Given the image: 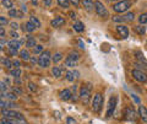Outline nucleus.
<instances>
[{"instance_id":"obj_45","label":"nucleus","mask_w":147,"mask_h":124,"mask_svg":"<svg viewBox=\"0 0 147 124\" xmlns=\"http://www.w3.org/2000/svg\"><path fill=\"white\" fill-rule=\"evenodd\" d=\"M0 37H1V38L5 37V30H4V26L0 27Z\"/></svg>"},{"instance_id":"obj_12","label":"nucleus","mask_w":147,"mask_h":124,"mask_svg":"<svg viewBox=\"0 0 147 124\" xmlns=\"http://www.w3.org/2000/svg\"><path fill=\"white\" fill-rule=\"evenodd\" d=\"M7 44H9V48L18 49L22 44H24V41H22V39H12V41H10V42H9Z\"/></svg>"},{"instance_id":"obj_26","label":"nucleus","mask_w":147,"mask_h":124,"mask_svg":"<svg viewBox=\"0 0 147 124\" xmlns=\"http://www.w3.org/2000/svg\"><path fill=\"white\" fill-rule=\"evenodd\" d=\"M37 28V27L32 24L31 21H28V22H26V25H25V30L27 31V32H33L34 30Z\"/></svg>"},{"instance_id":"obj_32","label":"nucleus","mask_w":147,"mask_h":124,"mask_svg":"<svg viewBox=\"0 0 147 124\" xmlns=\"http://www.w3.org/2000/svg\"><path fill=\"white\" fill-rule=\"evenodd\" d=\"M63 59V54L61 53H55L54 56H53V62L55 63V64H58L59 62H60Z\"/></svg>"},{"instance_id":"obj_1","label":"nucleus","mask_w":147,"mask_h":124,"mask_svg":"<svg viewBox=\"0 0 147 124\" xmlns=\"http://www.w3.org/2000/svg\"><path fill=\"white\" fill-rule=\"evenodd\" d=\"M91 89L92 86L91 84H82V86L80 87V100L84 104H88L90 98H91Z\"/></svg>"},{"instance_id":"obj_9","label":"nucleus","mask_w":147,"mask_h":124,"mask_svg":"<svg viewBox=\"0 0 147 124\" xmlns=\"http://www.w3.org/2000/svg\"><path fill=\"white\" fill-rule=\"evenodd\" d=\"M50 25H52V27H54V28H58V27L65 25V19H64V17H61V16H57L55 19L52 20Z\"/></svg>"},{"instance_id":"obj_13","label":"nucleus","mask_w":147,"mask_h":124,"mask_svg":"<svg viewBox=\"0 0 147 124\" xmlns=\"http://www.w3.org/2000/svg\"><path fill=\"white\" fill-rule=\"evenodd\" d=\"M139 116L141 117V119H142V122H145V123H147V108L145 107V106H140L139 107Z\"/></svg>"},{"instance_id":"obj_37","label":"nucleus","mask_w":147,"mask_h":124,"mask_svg":"<svg viewBox=\"0 0 147 124\" xmlns=\"http://www.w3.org/2000/svg\"><path fill=\"white\" fill-rule=\"evenodd\" d=\"M27 87H28V90L31 91V92H36L37 91V86H36V84H33V82H28Z\"/></svg>"},{"instance_id":"obj_24","label":"nucleus","mask_w":147,"mask_h":124,"mask_svg":"<svg viewBox=\"0 0 147 124\" xmlns=\"http://www.w3.org/2000/svg\"><path fill=\"white\" fill-rule=\"evenodd\" d=\"M1 5L5 7V9H9V10H11L12 6H13V3L11 0H1Z\"/></svg>"},{"instance_id":"obj_8","label":"nucleus","mask_w":147,"mask_h":124,"mask_svg":"<svg viewBox=\"0 0 147 124\" xmlns=\"http://www.w3.org/2000/svg\"><path fill=\"white\" fill-rule=\"evenodd\" d=\"M59 97H60L63 101H70L74 97V94H72V91L70 89H64V90L60 91Z\"/></svg>"},{"instance_id":"obj_7","label":"nucleus","mask_w":147,"mask_h":124,"mask_svg":"<svg viewBox=\"0 0 147 124\" xmlns=\"http://www.w3.org/2000/svg\"><path fill=\"white\" fill-rule=\"evenodd\" d=\"M131 75H132V77H134L136 81H139V82H147L146 73L140 70V69H134V70L131 71Z\"/></svg>"},{"instance_id":"obj_6","label":"nucleus","mask_w":147,"mask_h":124,"mask_svg":"<svg viewBox=\"0 0 147 124\" xmlns=\"http://www.w3.org/2000/svg\"><path fill=\"white\" fill-rule=\"evenodd\" d=\"M94 10L97 12L98 16H102V17H108L109 16V12L107 10V7L103 5L102 1H99V0H96L94 1Z\"/></svg>"},{"instance_id":"obj_47","label":"nucleus","mask_w":147,"mask_h":124,"mask_svg":"<svg viewBox=\"0 0 147 124\" xmlns=\"http://www.w3.org/2000/svg\"><path fill=\"white\" fill-rule=\"evenodd\" d=\"M5 43H6V42H5V39H4V38H1V41H0V48L3 49L4 47H5Z\"/></svg>"},{"instance_id":"obj_4","label":"nucleus","mask_w":147,"mask_h":124,"mask_svg":"<svg viewBox=\"0 0 147 124\" xmlns=\"http://www.w3.org/2000/svg\"><path fill=\"white\" fill-rule=\"evenodd\" d=\"M102 106H103V96L102 94H96L93 101H92V107H93V111L96 113H99L100 109H102Z\"/></svg>"},{"instance_id":"obj_53","label":"nucleus","mask_w":147,"mask_h":124,"mask_svg":"<svg viewBox=\"0 0 147 124\" xmlns=\"http://www.w3.org/2000/svg\"><path fill=\"white\" fill-rule=\"evenodd\" d=\"M110 1H119V0H110Z\"/></svg>"},{"instance_id":"obj_17","label":"nucleus","mask_w":147,"mask_h":124,"mask_svg":"<svg viewBox=\"0 0 147 124\" xmlns=\"http://www.w3.org/2000/svg\"><path fill=\"white\" fill-rule=\"evenodd\" d=\"M1 63H3V65L5 66L6 69H9V70H11V68L13 66V62L10 60V58H3Z\"/></svg>"},{"instance_id":"obj_10","label":"nucleus","mask_w":147,"mask_h":124,"mask_svg":"<svg viewBox=\"0 0 147 124\" xmlns=\"http://www.w3.org/2000/svg\"><path fill=\"white\" fill-rule=\"evenodd\" d=\"M117 31H118V33L123 38H127L129 37V28H127V26L118 25L117 26Z\"/></svg>"},{"instance_id":"obj_29","label":"nucleus","mask_w":147,"mask_h":124,"mask_svg":"<svg viewBox=\"0 0 147 124\" xmlns=\"http://www.w3.org/2000/svg\"><path fill=\"white\" fill-rule=\"evenodd\" d=\"M30 21H31L32 24H33V25L37 27V28H39V27H40V21H39L38 19H37L36 16H31V17H30Z\"/></svg>"},{"instance_id":"obj_39","label":"nucleus","mask_w":147,"mask_h":124,"mask_svg":"<svg viewBox=\"0 0 147 124\" xmlns=\"http://www.w3.org/2000/svg\"><path fill=\"white\" fill-rule=\"evenodd\" d=\"M9 54H10V56H17V49L9 48Z\"/></svg>"},{"instance_id":"obj_15","label":"nucleus","mask_w":147,"mask_h":124,"mask_svg":"<svg viewBox=\"0 0 147 124\" xmlns=\"http://www.w3.org/2000/svg\"><path fill=\"white\" fill-rule=\"evenodd\" d=\"M52 74L54 77H61L63 74H64V71H63V69L60 66H54L52 69Z\"/></svg>"},{"instance_id":"obj_49","label":"nucleus","mask_w":147,"mask_h":124,"mask_svg":"<svg viewBox=\"0 0 147 124\" xmlns=\"http://www.w3.org/2000/svg\"><path fill=\"white\" fill-rule=\"evenodd\" d=\"M15 84L16 85H21V77H15Z\"/></svg>"},{"instance_id":"obj_50","label":"nucleus","mask_w":147,"mask_h":124,"mask_svg":"<svg viewBox=\"0 0 147 124\" xmlns=\"http://www.w3.org/2000/svg\"><path fill=\"white\" fill-rule=\"evenodd\" d=\"M67 124H75V119H72V118H67Z\"/></svg>"},{"instance_id":"obj_25","label":"nucleus","mask_w":147,"mask_h":124,"mask_svg":"<svg viewBox=\"0 0 147 124\" xmlns=\"http://www.w3.org/2000/svg\"><path fill=\"white\" fill-rule=\"evenodd\" d=\"M67 58L71 59V60H74V62H79V60H80V54L76 53V52H71V53L67 56Z\"/></svg>"},{"instance_id":"obj_30","label":"nucleus","mask_w":147,"mask_h":124,"mask_svg":"<svg viewBox=\"0 0 147 124\" xmlns=\"http://www.w3.org/2000/svg\"><path fill=\"white\" fill-rule=\"evenodd\" d=\"M139 22L141 25H145V24H147V12H145V14H141V15L139 16Z\"/></svg>"},{"instance_id":"obj_3","label":"nucleus","mask_w":147,"mask_h":124,"mask_svg":"<svg viewBox=\"0 0 147 124\" xmlns=\"http://www.w3.org/2000/svg\"><path fill=\"white\" fill-rule=\"evenodd\" d=\"M50 54L49 50H44L42 54H39V58H38V65L40 68H48L50 65Z\"/></svg>"},{"instance_id":"obj_38","label":"nucleus","mask_w":147,"mask_h":124,"mask_svg":"<svg viewBox=\"0 0 147 124\" xmlns=\"http://www.w3.org/2000/svg\"><path fill=\"white\" fill-rule=\"evenodd\" d=\"M12 92H15L16 95H22V90H21V87H18V86H15V87H12Z\"/></svg>"},{"instance_id":"obj_52","label":"nucleus","mask_w":147,"mask_h":124,"mask_svg":"<svg viewBox=\"0 0 147 124\" xmlns=\"http://www.w3.org/2000/svg\"><path fill=\"white\" fill-rule=\"evenodd\" d=\"M31 1H32L33 5H37V4H38V0H31Z\"/></svg>"},{"instance_id":"obj_43","label":"nucleus","mask_w":147,"mask_h":124,"mask_svg":"<svg viewBox=\"0 0 147 124\" xmlns=\"http://www.w3.org/2000/svg\"><path fill=\"white\" fill-rule=\"evenodd\" d=\"M0 24H1L0 26H5L7 24V20L5 19V17H0Z\"/></svg>"},{"instance_id":"obj_18","label":"nucleus","mask_w":147,"mask_h":124,"mask_svg":"<svg viewBox=\"0 0 147 124\" xmlns=\"http://www.w3.org/2000/svg\"><path fill=\"white\" fill-rule=\"evenodd\" d=\"M74 30H75L76 32H84V30H85V25H84V22H81V21H76L75 24H74Z\"/></svg>"},{"instance_id":"obj_14","label":"nucleus","mask_w":147,"mask_h":124,"mask_svg":"<svg viewBox=\"0 0 147 124\" xmlns=\"http://www.w3.org/2000/svg\"><path fill=\"white\" fill-rule=\"evenodd\" d=\"M82 5L87 11H92L94 9V1L93 0H82Z\"/></svg>"},{"instance_id":"obj_28","label":"nucleus","mask_w":147,"mask_h":124,"mask_svg":"<svg viewBox=\"0 0 147 124\" xmlns=\"http://www.w3.org/2000/svg\"><path fill=\"white\" fill-rule=\"evenodd\" d=\"M134 31L136 32V33H139V35H145L146 28H145V26H135Z\"/></svg>"},{"instance_id":"obj_21","label":"nucleus","mask_w":147,"mask_h":124,"mask_svg":"<svg viewBox=\"0 0 147 124\" xmlns=\"http://www.w3.org/2000/svg\"><path fill=\"white\" fill-rule=\"evenodd\" d=\"M0 124H17V122H16V119L7 118V117H3L1 121H0Z\"/></svg>"},{"instance_id":"obj_34","label":"nucleus","mask_w":147,"mask_h":124,"mask_svg":"<svg viewBox=\"0 0 147 124\" xmlns=\"http://www.w3.org/2000/svg\"><path fill=\"white\" fill-rule=\"evenodd\" d=\"M9 87H10V86H9L4 80L0 82V89H1V92H6V90L9 89Z\"/></svg>"},{"instance_id":"obj_44","label":"nucleus","mask_w":147,"mask_h":124,"mask_svg":"<svg viewBox=\"0 0 147 124\" xmlns=\"http://www.w3.org/2000/svg\"><path fill=\"white\" fill-rule=\"evenodd\" d=\"M13 68H21V62L20 60H13Z\"/></svg>"},{"instance_id":"obj_41","label":"nucleus","mask_w":147,"mask_h":124,"mask_svg":"<svg viewBox=\"0 0 147 124\" xmlns=\"http://www.w3.org/2000/svg\"><path fill=\"white\" fill-rule=\"evenodd\" d=\"M10 35H11V37H12V38H15V39L18 38V33H17L16 31H10Z\"/></svg>"},{"instance_id":"obj_40","label":"nucleus","mask_w":147,"mask_h":124,"mask_svg":"<svg viewBox=\"0 0 147 124\" xmlns=\"http://www.w3.org/2000/svg\"><path fill=\"white\" fill-rule=\"evenodd\" d=\"M10 27L12 28V31H16V30H18V24H16V22H11Z\"/></svg>"},{"instance_id":"obj_11","label":"nucleus","mask_w":147,"mask_h":124,"mask_svg":"<svg viewBox=\"0 0 147 124\" xmlns=\"http://www.w3.org/2000/svg\"><path fill=\"white\" fill-rule=\"evenodd\" d=\"M125 114H126L125 117H126L127 121H135L136 116H137L136 112L134 111V108H132V107H127V108L125 109Z\"/></svg>"},{"instance_id":"obj_51","label":"nucleus","mask_w":147,"mask_h":124,"mask_svg":"<svg viewBox=\"0 0 147 124\" xmlns=\"http://www.w3.org/2000/svg\"><path fill=\"white\" fill-rule=\"evenodd\" d=\"M74 75H75V77H79L80 76V73L79 71H74Z\"/></svg>"},{"instance_id":"obj_5","label":"nucleus","mask_w":147,"mask_h":124,"mask_svg":"<svg viewBox=\"0 0 147 124\" xmlns=\"http://www.w3.org/2000/svg\"><path fill=\"white\" fill-rule=\"evenodd\" d=\"M117 104H118V98L115 96H112L108 101V107H107V112H105V117L109 118V117L113 116V113L117 108Z\"/></svg>"},{"instance_id":"obj_27","label":"nucleus","mask_w":147,"mask_h":124,"mask_svg":"<svg viewBox=\"0 0 147 124\" xmlns=\"http://www.w3.org/2000/svg\"><path fill=\"white\" fill-rule=\"evenodd\" d=\"M58 5L64 9H67L70 6V0H58Z\"/></svg>"},{"instance_id":"obj_31","label":"nucleus","mask_w":147,"mask_h":124,"mask_svg":"<svg viewBox=\"0 0 147 124\" xmlns=\"http://www.w3.org/2000/svg\"><path fill=\"white\" fill-rule=\"evenodd\" d=\"M43 52H44L43 45H40V44H37L36 47L33 48V53H34V54H42Z\"/></svg>"},{"instance_id":"obj_20","label":"nucleus","mask_w":147,"mask_h":124,"mask_svg":"<svg viewBox=\"0 0 147 124\" xmlns=\"http://www.w3.org/2000/svg\"><path fill=\"white\" fill-rule=\"evenodd\" d=\"M22 11H18V10H15V9H11L9 10V16L10 17H22Z\"/></svg>"},{"instance_id":"obj_35","label":"nucleus","mask_w":147,"mask_h":124,"mask_svg":"<svg viewBox=\"0 0 147 124\" xmlns=\"http://www.w3.org/2000/svg\"><path fill=\"white\" fill-rule=\"evenodd\" d=\"M65 75H66L65 77H66V80H67V81H74V79H76V77H75V75H74V73H72V71H67Z\"/></svg>"},{"instance_id":"obj_33","label":"nucleus","mask_w":147,"mask_h":124,"mask_svg":"<svg viewBox=\"0 0 147 124\" xmlns=\"http://www.w3.org/2000/svg\"><path fill=\"white\" fill-rule=\"evenodd\" d=\"M76 64H77V62H74V60H71V59L66 58V60H65V65H66L67 68H74V66H76Z\"/></svg>"},{"instance_id":"obj_23","label":"nucleus","mask_w":147,"mask_h":124,"mask_svg":"<svg viewBox=\"0 0 147 124\" xmlns=\"http://www.w3.org/2000/svg\"><path fill=\"white\" fill-rule=\"evenodd\" d=\"M21 68H15V69H11L10 70V75H12L13 77H21Z\"/></svg>"},{"instance_id":"obj_46","label":"nucleus","mask_w":147,"mask_h":124,"mask_svg":"<svg viewBox=\"0 0 147 124\" xmlns=\"http://www.w3.org/2000/svg\"><path fill=\"white\" fill-rule=\"evenodd\" d=\"M70 3L72 4L74 6H79V4H80V0H70Z\"/></svg>"},{"instance_id":"obj_16","label":"nucleus","mask_w":147,"mask_h":124,"mask_svg":"<svg viewBox=\"0 0 147 124\" xmlns=\"http://www.w3.org/2000/svg\"><path fill=\"white\" fill-rule=\"evenodd\" d=\"M37 45V41H36V38H33V37H31V36H28V38H27V41H26V47L27 48H34Z\"/></svg>"},{"instance_id":"obj_48","label":"nucleus","mask_w":147,"mask_h":124,"mask_svg":"<svg viewBox=\"0 0 147 124\" xmlns=\"http://www.w3.org/2000/svg\"><path fill=\"white\" fill-rule=\"evenodd\" d=\"M69 15H70V17H71V19H74V20L76 19V14L74 12V11H70V12H69Z\"/></svg>"},{"instance_id":"obj_42","label":"nucleus","mask_w":147,"mask_h":124,"mask_svg":"<svg viewBox=\"0 0 147 124\" xmlns=\"http://www.w3.org/2000/svg\"><path fill=\"white\" fill-rule=\"evenodd\" d=\"M43 5H44L45 7L50 6V5H52V0H43Z\"/></svg>"},{"instance_id":"obj_2","label":"nucleus","mask_w":147,"mask_h":124,"mask_svg":"<svg viewBox=\"0 0 147 124\" xmlns=\"http://www.w3.org/2000/svg\"><path fill=\"white\" fill-rule=\"evenodd\" d=\"M130 7H131L130 0H120V1H118L117 4L113 5V10L118 14H120V12H126Z\"/></svg>"},{"instance_id":"obj_36","label":"nucleus","mask_w":147,"mask_h":124,"mask_svg":"<svg viewBox=\"0 0 147 124\" xmlns=\"http://www.w3.org/2000/svg\"><path fill=\"white\" fill-rule=\"evenodd\" d=\"M112 20H113L114 22H117V24H118V22H123V21H125V20H124V17H123V16H119V15H114V16L112 17Z\"/></svg>"},{"instance_id":"obj_22","label":"nucleus","mask_w":147,"mask_h":124,"mask_svg":"<svg viewBox=\"0 0 147 124\" xmlns=\"http://www.w3.org/2000/svg\"><path fill=\"white\" fill-rule=\"evenodd\" d=\"M123 17H124V20H125V21H127V22H132V21L135 20V14H134V12H131V11H129V12H126Z\"/></svg>"},{"instance_id":"obj_19","label":"nucleus","mask_w":147,"mask_h":124,"mask_svg":"<svg viewBox=\"0 0 147 124\" xmlns=\"http://www.w3.org/2000/svg\"><path fill=\"white\" fill-rule=\"evenodd\" d=\"M20 58L22 59V60H31V56H30L28 50H27V49H22L20 52Z\"/></svg>"}]
</instances>
